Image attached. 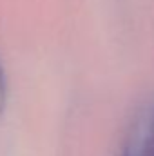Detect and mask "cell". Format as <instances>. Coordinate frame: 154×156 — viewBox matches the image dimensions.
Here are the masks:
<instances>
[{
  "instance_id": "7a4b0ae2",
  "label": "cell",
  "mask_w": 154,
  "mask_h": 156,
  "mask_svg": "<svg viewBox=\"0 0 154 156\" xmlns=\"http://www.w3.org/2000/svg\"><path fill=\"white\" fill-rule=\"evenodd\" d=\"M5 76H4V69L0 67V113L5 105Z\"/></svg>"
},
{
  "instance_id": "6da1fadb",
  "label": "cell",
  "mask_w": 154,
  "mask_h": 156,
  "mask_svg": "<svg viewBox=\"0 0 154 156\" xmlns=\"http://www.w3.org/2000/svg\"><path fill=\"white\" fill-rule=\"evenodd\" d=\"M120 156H154V102L134 116Z\"/></svg>"
}]
</instances>
